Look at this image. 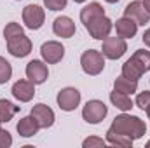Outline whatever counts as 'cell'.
Wrapping results in <instances>:
<instances>
[{
    "mask_svg": "<svg viewBox=\"0 0 150 148\" xmlns=\"http://www.w3.org/2000/svg\"><path fill=\"white\" fill-rule=\"evenodd\" d=\"M107 115H108V106L100 99H91L82 108V118L87 124H93V125L100 124Z\"/></svg>",
    "mask_w": 150,
    "mask_h": 148,
    "instance_id": "3957f363",
    "label": "cell"
},
{
    "mask_svg": "<svg viewBox=\"0 0 150 148\" xmlns=\"http://www.w3.org/2000/svg\"><path fill=\"white\" fill-rule=\"evenodd\" d=\"M103 14H105L103 5H101L100 2H91V4H87L86 7H82V11H80V21H82L84 26H86L89 21H93L94 18L103 16Z\"/></svg>",
    "mask_w": 150,
    "mask_h": 148,
    "instance_id": "e0dca14e",
    "label": "cell"
},
{
    "mask_svg": "<svg viewBox=\"0 0 150 148\" xmlns=\"http://www.w3.org/2000/svg\"><path fill=\"white\" fill-rule=\"evenodd\" d=\"M67 4H68V0H44L45 9H49V11H61L67 7Z\"/></svg>",
    "mask_w": 150,
    "mask_h": 148,
    "instance_id": "83f0119b",
    "label": "cell"
},
{
    "mask_svg": "<svg viewBox=\"0 0 150 148\" xmlns=\"http://www.w3.org/2000/svg\"><path fill=\"white\" fill-rule=\"evenodd\" d=\"M147 147H149V148H150V140H149V141H147Z\"/></svg>",
    "mask_w": 150,
    "mask_h": 148,
    "instance_id": "e575fe53",
    "label": "cell"
},
{
    "mask_svg": "<svg viewBox=\"0 0 150 148\" xmlns=\"http://www.w3.org/2000/svg\"><path fill=\"white\" fill-rule=\"evenodd\" d=\"M115 32H117V37L133 38L136 35V32H138V25H136L133 19L122 16V18H119L117 23H115Z\"/></svg>",
    "mask_w": 150,
    "mask_h": 148,
    "instance_id": "9a60e30c",
    "label": "cell"
},
{
    "mask_svg": "<svg viewBox=\"0 0 150 148\" xmlns=\"http://www.w3.org/2000/svg\"><path fill=\"white\" fill-rule=\"evenodd\" d=\"M143 44H145V45H147V47H150V28H147V30H145V33H143Z\"/></svg>",
    "mask_w": 150,
    "mask_h": 148,
    "instance_id": "f546056e",
    "label": "cell"
},
{
    "mask_svg": "<svg viewBox=\"0 0 150 148\" xmlns=\"http://www.w3.org/2000/svg\"><path fill=\"white\" fill-rule=\"evenodd\" d=\"M32 47H33L32 40L26 37L25 33L16 38H12V40H7V51L14 58H26L32 52Z\"/></svg>",
    "mask_w": 150,
    "mask_h": 148,
    "instance_id": "7c38bea8",
    "label": "cell"
},
{
    "mask_svg": "<svg viewBox=\"0 0 150 148\" xmlns=\"http://www.w3.org/2000/svg\"><path fill=\"white\" fill-rule=\"evenodd\" d=\"M131 58H133V59H134V63L142 68V72H143V73L150 72V51L140 49V51H136Z\"/></svg>",
    "mask_w": 150,
    "mask_h": 148,
    "instance_id": "603a6c76",
    "label": "cell"
},
{
    "mask_svg": "<svg viewBox=\"0 0 150 148\" xmlns=\"http://www.w3.org/2000/svg\"><path fill=\"white\" fill-rule=\"evenodd\" d=\"M120 75H124L126 78H131V80H140L142 78V75H143V72H142V68L134 63V59L133 58H129L124 65H122V73Z\"/></svg>",
    "mask_w": 150,
    "mask_h": 148,
    "instance_id": "44dd1931",
    "label": "cell"
},
{
    "mask_svg": "<svg viewBox=\"0 0 150 148\" xmlns=\"http://www.w3.org/2000/svg\"><path fill=\"white\" fill-rule=\"evenodd\" d=\"M52 32L61 38H70L75 35V23L68 16H58L52 23Z\"/></svg>",
    "mask_w": 150,
    "mask_h": 148,
    "instance_id": "5bb4252c",
    "label": "cell"
},
{
    "mask_svg": "<svg viewBox=\"0 0 150 148\" xmlns=\"http://www.w3.org/2000/svg\"><path fill=\"white\" fill-rule=\"evenodd\" d=\"M80 66L84 70V73L87 75H100L105 68V56L101 54V51L96 49H87L82 52L80 56Z\"/></svg>",
    "mask_w": 150,
    "mask_h": 148,
    "instance_id": "7a4b0ae2",
    "label": "cell"
},
{
    "mask_svg": "<svg viewBox=\"0 0 150 148\" xmlns=\"http://www.w3.org/2000/svg\"><path fill=\"white\" fill-rule=\"evenodd\" d=\"M82 147L84 148H101V147H107V140L103 138H96V136H89L87 140L82 141Z\"/></svg>",
    "mask_w": 150,
    "mask_h": 148,
    "instance_id": "484cf974",
    "label": "cell"
},
{
    "mask_svg": "<svg viewBox=\"0 0 150 148\" xmlns=\"http://www.w3.org/2000/svg\"><path fill=\"white\" fill-rule=\"evenodd\" d=\"M112 28H113V21L110 18H107L105 14L94 18L93 21H89L86 25V30L89 32V35L93 38H96V40H105V38L110 35Z\"/></svg>",
    "mask_w": 150,
    "mask_h": 148,
    "instance_id": "277c9868",
    "label": "cell"
},
{
    "mask_svg": "<svg viewBox=\"0 0 150 148\" xmlns=\"http://www.w3.org/2000/svg\"><path fill=\"white\" fill-rule=\"evenodd\" d=\"M145 111H147V115H149V118H150V106H149V108H147Z\"/></svg>",
    "mask_w": 150,
    "mask_h": 148,
    "instance_id": "836d02e7",
    "label": "cell"
},
{
    "mask_svg": "<svg viewBox=\"0 0 150 148\" xmlns=\"http://www.w3.org/2000/svg\"><path fill=\"white\" fill-rule=\"evenodd\" d=\"M113 91H119V92H124V94H134L138 91V82L120 75L113 80Z\"/></svg>",
    "mask_w": 150,
    "mask_h": 148,
    "instance_id": "d6986e66",
    "label": "cell"
},
{
    "mask_svg": "<svg viewBox=\"0 0 150 148\" xmlns=\"http://www.w3.org/2000/svg\"><path fill=\"white\" fill-rule=\"evenodd\" d=\"M11 145H12V136H11V132L0 127V148H9Z\"/></svg>",
    "mask_w": 150,
    "mask_h": 148,
    "instance_id": "f1b7e54d",
    "label": "cell"
},
{
    "mask_svg": "<svg viewBox=\"0 0 150 148\" xmlns=\"http://www.w3.org/2000/svg\"><path fill=\"white\" fill-rule=\"evenodd\" d=\"M75 4H84V2H87V0H74Z\"/></svg>",
    "mask_w": 150,
    "mask_h": 148,
    "instance_id": "1f68e13d",
    "label": "cell"
},
{
    "mask_svg": "<svg viewBox=\"0 0 150 148\" xmlns=\"http://www.w3.org/2000/svg\"><path fill=\"white\" fill-rule=\"evenodd\" d=\"M110 129L134 141V140H140V138L145 136V132H147V124H145L140 117L129 115V113L124 111V113L117 115L112 120Z\"/></svg>",
    "mask_w": 150,
    "mask_h": 148,
    "instance_id": "6da1fadb",
    "label": "cell"
},
{
    "mask_svg": "<svg viewBox=\"0 0 150 148\" xmlns=\"http://www.w3.org/2000/svg\"><path fill=\"white\" fill-rule=\"evenodd\" d=\"M23 33H25L23 26H21L19 23H14V21H12V23H7L5 28H4V38H5V42L19 37V35H23Z\"/></svg>",
    "mask_w": 150,
    "mask_h": 148,
    "instance_id": "cb8c5ba5",
    "label": "cell"
},
{
    "mask_svg": "<svg viewBox=\"0 0 150 148\" xmlns=\"http://www.w3.org/2000/svg\"><path fill=\"white\" fill-rule=\"evenodd\" d=\"M107 143H108V145H113V147H122V148L133 147V140H129V138H126V136L115 132L112 129L107 131Z\"/></svg>",
    "mask_w": 150,
    "mask_h": 148,
    "instance_id": "7402d4cb",
    "label": "cell"
},
{
    "mask_svg": "<svg viewBox=\"0 0 150 148\" xmlns=\"http://www.w3.org/2000/svg\"><path fill=\"white\" fill-rule=\"evenodd\" d=\"M30 115L37 120V124L40 125V129H49V127H52V124H54V120H56V115H54L52 108L47 106V105H44V103H37V105L32 108Z\"/></svg>",
    "mask_w": 150,
    "mask_h": 148,
    "instance_id": "8fae6325",
    "label": "cell"
},
{
    "mask_svg": "<svg viewBox=\"0 0 150 148\" xmlns=\"http://www.w3.org/2000/svg\"><path fill=\"white\" fill-rule=\"evenodd\" d=\"M134 103H136V106H138V108L147 110V108L150 106V91H143V92H140V94L136 96Z\"/></svg>",
    "mask_w": 150,
    "mask_h": 148,
    "instance_id": "4316f807",
    "label": "cell"
},
{
    "mask_svg": "<svg viewBox=\"0 0 150 148\" xmlns=\"http://www.w3.org/2000/svg\"><path fill=\"white\" fill-rule=\"evenodd\" d=\"M40 54H42V59L47 65H56L65 58V45L58 40L44 42L42 47H40Z\"/></svg>",
    "mask_w": 150,
    "mask_h": 148,
    "instance_id": "8992f818",
    "label": "cell"
},
{
    "mask_svg": "<svg viewBox=\"0 0 150 148\" xmlns=\"http://www.w3.org/2000/svg\"><path fill=\"white\" fill-rule=\"evenodd\" d=\"M110 101H112L113 106L119 108L120 111H129L134 106V103L129 98V94H124V92H119V91H112L110 92Z\"/></svg>",
    "mask_w": 150,
    "mask_h": 148,
    "instance_id": "ac0fdd59",
    "label": "cell"
},
{
    "mask_svg": "<svg viewBox=\"0 0 150 148\" xmlns=\"http://www.w3.org/2000/svg\"><path fill=\"white\" fill-rule=\"evenodd\" d=\"M45 21V11L40 7V5H35V4H30L23 9V23L28 30H38L42 28Z\"/></svg>",
    "mask_w": 150,
    "mask_h": 148,
    "instance_id": "52a82bcc",
    "label": "cell"
},
{
    "mask_svg": "<svg viewBox=\"0 0 150 148\" xmlns=\"http://www.w3.org/2000/svg\"><path fill=\"white\" fill-rule=\"evenodd\" d=\"M12 96L18 99V101H21V103H28V101H32L33 99V96H35V84L33 82H30L28 78L25 80V78H21V80H16L14 82V85H12Z\"/></svg>",
    "mask_w": 150,
    "mask_h": 148,
    "instance_id": "4fadbf2b",
    "label": "cell"
},
{
    "mask_svg": "<svg viewBox=\"0 0 150 148\" xmlns=\"http://www.w3.org/2000/svg\"><path fill=\"white\" fill-rule=\"evenodd\" d=\"M143 5H145V9H147V12L150 14V0H143Z\"/></svg>",
    "mask_w": 150,
    "mask_h": 148,
    "instance_id": "4dcf8cb0",
    "label": "cell"
},
{
    "mask_svg": "<svg viewBox=\"0 0 150 148\" xmlns=\"http://www.w3.org/2000/svg\"><path fill=\"white\" fill-rule=\"evenodd\" d=\"M26 78L30 82H33L35 85H40L47 80L49 77V68H47V63L45 61H40V59H32L28 65H26Z\"/></svg>",
    "mask_w": 150,
    "mask_h": 148,
    "instance_id": "9c48e42d",
    "label": "cell"
},
{
    "mask_svg": "<svg viewBox=\"0 0 150 148\" xmlns=\"http://www.w3.org/2000/svg\"><path fill=\"white\" fill-rule=\"evenodd\" d=\"M16 131H18V134L23 136V138H32V136H35L38 131H40V125L37 124V120H35L32 115H28V117H23V118L18 122Z\"/></svg>",
    "mask_w": 150,
    "mask_h": 148,
    "instance_id": "2e32d148",
    "label": "cell"
},
{
    "mask_svg": "<svg viewBox=\"0 0 150 148\" xmlns=\"http://www.w3.org/2000/svg\"><path fill=\"white\" fill-rule=\"evenodd\" d=\"M124 16L129 18V19H133L138 26H145L150 21V14L147 12L143 2H140V0H134L131 4H127L126 9H124Z\"/></svg>",
    "mask_w": 150,
    "mask_h": 148,
    "instance_id": "30bf717a",
    "label": "cell"
},
{
    "mask_svg": "<svg viewBox=\"0 0 150 148\" xmlns=\"http://www.w3.org/2000/svg\"><path fill=\"white\" fill-rule=\"evenodd\" d=\"M105 2H108V4H117L119 0H105Z\"/></svg>",
    "mask_w": 150,
    "mask_h": 148,
    "instance_id": "d6a6232c",
    "label": "cell"
},
{
    "mask_svg": "<svg viewBox=\"0 0 150 148\" xmlns=\"http://www.w3.org/2000/svg\"><path fill=\"white\" fill-rule=\"evenodd\" d=\"M101 42H103L101 54L105 58H108V59H119L127 51L126 38H122V37H107L105 40H101Z\"/></svg>",
    "mask_w": 150,
    "mask_h": 148,
    "instance_id": "5b68a950",
    "label": "cell"
},
{
    "mask_svg": "<svg viewBox=\"0 0 150 148\" xmlns=\"http://www.w3.org/2000/svg\"><path fill=\"white\" fill-rule=\"evenodd\" d=\"M19 111V106H16L9 99H0V124L9 122L16 113Z\"/></svg>",
    "mask_w": 150,
    "mask_h": 148,
    "instance_id": "ffe728a7",
    "label": "cell"
},
{
    "mask_svg": "<svg viewBox=\"0 0 150 148\" xmlns=\"http://www.w3.org/2000/svg\"><path fill=\"white\" fill-rule=\"evenodd\" d=\"M11 77H12V65H11L5 58L0 56V84L9 82Z\"/></svg>",
    "mask_w": 150,
    "mask_h": 148,
    "instance_id": "d4e9b609",
    "label": "cell"
},
{
    "mask_svg": "<svg viewBox=\"0 0 150 148\" xmlns=\"http://www.w3.org/2000/svg\"><path fill=\"white\" fill-rule=\"evenodd\" d=\"M56 101L63 111H74L80 105V91L75 87H65L58 92Z\"/></svg>",
    "mask_w": 150,
    "mask_h": 148,
    "instance_id": "ba28073f",
    "label": "cell"
}]
</instances>
